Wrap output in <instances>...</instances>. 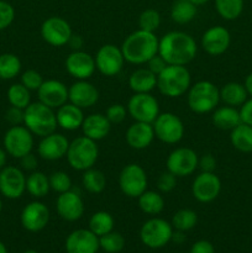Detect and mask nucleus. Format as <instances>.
Masks as SVG:
<instances>
[{"label":"nucleus","mask_w":252,"mask_h":253,"mask_svg":"<svg viewBox=\"0 0 252 253\" xmlns=\"http://www.w3.org/2000/svg\"><path fill=\"white\" fill-rule=\"evenodd\" d=\"M198 46L189 34L183 31H170L166 34L158 43V54L167 64L187 66L197 56Z\"/></svg>","instance_id":"1"},{"label":"nucleus","mask_w":252,"mask_h":253,"mask_svg":"<svg viewBox=\"0 0 252 253\" xmlns=\"http://www.w3.org/2000/svg\"><path fill=\"white\" fill-rule=\"evenodd\" d=\"M160 40L155 32L143 31L138 29L128 35L121 44L124 58L131 64H146L153 56L158 53Z\"/></svg>","instance_id":"2"},{"label":"nucleus","mask_w":252,"mask_h":253,"mask_svg":"<svg viewBox=\"0 0 252 253\" xmlns=\"http://www.w3.org/2000/svg\"><path fill=\"white\" fill-rule=\"evenodd\" d=\"M192 77L185 66L168 64L157 76V88L167 98H179L189 90Z\"/></svg>","instance_id":"3"},{"label":"nucleus","mask_w":252,"mask_h":253,"mask_svg":"<svg viewBox=\"0 0 252 253\" xmlns=\"http://www.w3.org/2000/svg\"><path fill=\"white\" fill-rule=\"evenodd\" d=\"M24 126H26L32 135L44 137L47 135L56 132L58 126L56 113L53 109L48 108L44 104L31 103L24 110Z\"/></svg>","instance_id":"4"},{"label":"nucleus","mask_w":252,"mask_h":253,"mask_svg":"<svg viewBox=\"0 0 252 253\" xmlns=\"http://www.w3.org/2000/svg\"><path fill=\"white\" fill-rule=\"evenodd\" d=\"M187 93L188 106L195 114L211 113L220 103L219 88L209 81L197 82Z\"/></svg>","instance_id":"5"},{"label":"nucleus","mask_w":252,"mask_h":253,"mask_svg":"<svg viewBox=\"0 0 252 253\" xmlns=\"http://www.w3.org/2000/svg\"><path fill=\"white\" fill-rule=\"evenodd\" d=\"M67 161L68 165L73 169L84 170L93 168L99 157V148L95 141L85 137V136H79L74 138L72 142H69L68 151H67Z\"/></svg>","instance_id":"6"},{"label":"nucleus","mask_w":252,"mask_h":253,"mask_svg":"<svg viewBox=\"0 0 252 253\" xmlns=\"http://www.w3.org/2000/svg\"><path fill=\"white\" fill-rule=\"evenodd\" d=\"M173 226L166 220L153 217L147 220L140 230V239L150 249H162L172 240Z\"/></svg>","instance_id":"7"},{"label":"nucleus","mask_w":252,"mask_h":253,"mask_svg":"<svg viewBox=\"0 0 252 253\" xmlns=\"http://www.w3.org/2000/svg\"><path fill=\"white\" fill-rule=\"evenodd\" d=\"M148 179L146 170L140 165L131 163L121 169L119 175V187L127 198L137 199L147 190Z\"/></svg>","instance_id":"8"},{"label":"nucleus","mask_w":252,"mask_h":253,"mask_svg":"<svg viewBox=\"0 0 252 253\" xmlns=\"http://www.w3.org/2000/svg\"><path fill=\"white\" fill-rule=\"evenodd\" d=\"M155 136L163 143L175 145L184 136V124L173 113H160L152 123Z\"/></svg>","instance_id":"9"},{"label":"nucleus","mask_w":252,"mask_h":253,"mask_svg":"<svg viewBox=\"0 0 252 253\" xmlns=\"http://www.w3.org/2000/svg\"><path fill=\"white\" fill-rule=\"evenodd\" d=\"M2 143H4V148L7 155L20 160L25 155L32 152L34 135L26 126H11L5 132Z\"/></svg>","instance_id":"10"},{"label":"nucleus","mask_w":252,"mask_h":253,"mask_svg":"<svg viewBox=\"0 0 252 253\" xmlns=\"http://www.w3.org/2000/svg\"><path fill=\"white\" fill-rule=\"evenodd\" d=\"M127 114L135 121L152 124L160 115L157 99L150 93H135L127 103Z\"/></svg>","instance_id":"11"},{"label":"nucleus","mask_w":252,"mask_h":253,"mask_svg":"<svg viewBox=\"0 0 252 253\" xmlns=\"http://www.w3.org/2000/svg\"><path fill=\"white\" fill-rule=\"evenodd\" d=\"M197 152L189 147H178L169 153L167 158V170L174 174L177 178L188 177L193 174L198 168Z\"/></svg>","instance_id":"12"},{"label":"nucleus","mask_w":252,"mask_h":253,"mask_svg":"<svg viewBox=\"0 0 252 253\" xmlns=\"http://www.w3.org/2000/svg\"><path fill=\"white\" fill-rule=\"evenodd\" d=\"M94 59H95L96 69L105 77L118 76L125 63L121 47L111 43L101 46L96 52Z\"/></svg>","instance_id":"13"},{"label":"nucleus","mask_w":252,"mask_h":253,"mask_svg":"<svg viewBox=\"0 0 252 253\" xmlns=\"http://www.w3.org/2000/svg\"><path fill=\"white\" fill-rule=\"evenodd\" d=\"M73 35L72 27L67 20L59 16H51L41 25V36L44 42L53 47H62L68 44Z\"/></svg>","instance_id":"14"},{"label":"nucleus","mask_w":252,"mask_h":253,"mask_svg":"<svg viewBox=\"0 0 252 253\" xmlns=\"http://www.w3.org/2000/svg\"><path fill=\"white\" fill-rule=\"evenodd\" d=\"M26 190V177L20 168L5 166L0 169V193L6 199H19Z\"/></svg>","instance_id":"15"},{"label":"nucleus","mask_w":252,"mask_h":253,"mask_svg":"<svg viewBox=\"0 0 252 253\" xmlns=\"http://www.w3.org/2000/svg\"><path fill=\"white\" fill-rule=\"evenodd\" d=\"M220 192H221V180L214 172H202L193 180V197L203 204L214 202L219 197Z\"/></svg>","instance_id":"16"},{"label":"nucleus","mask_w":252,"mask_h":253,"mask_svg":"<svg viewBox=\"0 0 252 253\" xmlns=\"http://www.w3.org/2000/svg\"><path fill=\"white\" fill-rule=\"evenodd\" d=\"M49 217H51V214L47 205L36 200V202L29 203L22 209L20 220L25 230L29 232H39L48 225Z\"/></svg>","instance_id":"17"},{"label":"nucleus","mask_w":252,"mask_h":253,"mask_svg":"<svg viewBox=\"0 0 252 253\" xmlns=\"http://www.w3.org/2000/svg\"><path fill=\"white\" fill-rule=\"evenodd\" d=\"M66 69L77 81H88L96 71L95 59L84 51H73L66 59Z\"/></svg>","instance_id":"18"},{"label":"nucleus","mask_w":252,"mask_h":253,"mask_svg":"<svg viewBox=\"0 0 252 253\" xmlns=\"http://www.w3.org/2000/svg\"><path fill=\"white\" fill-rule=\"evenodd\" d=\"M40 103L44 104L51 109H58L59 106L68 103V88L66 84L57 79L43 81L37 90Z\"/></svg>","instance_id":"19"},{"label":"nucleus","mask_w":252,"mask_h":253,"mask_svg":"<svg viewBox=\"0 0 252 253\" xmlns=\"http://www.w3.org/2000/svg\"><path fill=\"white\" fill-rule=\"evenodd\" d=\"M56 210L66 221H77L84 214V202L78 193L71 189L58 195L56 200Z\"/></svg>","instance_id":"20"},{"label":"nucleus","mask_w":252,"mask_h":253,"mask_svg":"<svg viewBox=\"0 0 252 253\" xmlns=\"http://www.w3.org/2000/svg\"><path fill=\"white\" fill-rule=\"evenodd\" d=\"M231 43L229 30L224 26H212L202 36V48L210 56H220L225 53Z\"/></svg>","instance_id":"21"},{"label":"nucleus","mask_w":252,"mask_h":253,"mask_svg":"<svg viewBox=\"0 0 252 253\" xmlns=\"http://www.w3.org/2000/svg\"><path fill=\"white\" fill-rule=\"evenodd\" d=\"M68 147V138L62 133L53 132L42 137L37 147V152L44 161H58L66 157Z\"/></svg>","instance_id":"22"},{"label":"nucleus","mask_w":252,"mask_h":253,"mask_svg":"<svg viewBox=\"0 0 252 253\" xmlns=\"http://www.w3.org/2000/svg\"><path fill=\"white\" fill-rule=\"evenodd\" d=\"M99 249V237L90 230H76L66 240L67 253H96Z\"/></svg>","instance_id":"23"},{"label":"nucleus","mask_w":252,"mask_h":253,"mask_svg":"<svg viewBox=\"0 0 252 253\" xmlns=\"http://www.w3.org/2000/svg\"><path fill=\"white\" fill-rule=\"evenodd\" d=\"M68 100L81 109H88L99 100V90L88 81H77L68 88Z\"/></svg>","instance_id":"24"},{"label":"nucleus","mask_w":252,"mask_h":253,"mask_svg":"<svg viewBox=\"0 0 252 253\" xmlns=\"http://www.w3.org/2000/svg\"><path fill=\"white\" fill-rule=\"evenodd\" d=\"M155 137V130H153L152 124L140 123V121H135L132 125L128 126L125 135L127 145L137 151L147 148L152 143Z\"/></svg>","instance_id":"25"},{"label":"nucleus","mask_w":252,"mask_h":253,"mask_svg":"<svg viewBox=\"0 0 252 253\" xmlns=\"http://www.w3.org/2000/svg\"><path fill=\"white\" fill-rule=\"evenodd\" d=\"M81 128L85 137L96 142V141L104 140L109 135L111 124L103 114H90L84 118Z\"/></svg>","instance_id":"26"},{"label":"nucleus","mask_w":252,"mask_h":253,"mask_svg":"<svg viewBox=\"0 0 252 253\" xmlns=\"http://www.w3.org/2000/svg\"><path fill=\"white\" fill-rule=\"evenodd\" d=\"M56 118L59 127L66 131H76L82 127L85 116L83 114V109L72 103H66L57 109Z\"/></svg>","instance_id":"27"},{"label":"nucleus","mask_w":252,"mask_h":253,"mask_svg":"<svg viewBox=\"0 0 252 253\" xmlns=\"http://www.w3.org/2000/svg\"><path fill=\"white\" fill-rule=\"evenodd\" d=\"M211 121L215 127L224 131H231L241 124V116L240 110H237L234 106H221L216 108L212 113Z\"/></svg>","instance_id":"28"},{"label":"nucleus","mask_w":252,"mask_h":253,"mask_svg":"<svg viewBox=\"0 0 252 253\" xmlns=\"http://www.w3.org/2000/svg\"><path fill=\"white\" fill-rule=\"evenodd\" d=\"M128 85L133 93H151L157 86V76L148 68H138L131 73Z\"/></svg>","instance_id":"29"},{"label":"nucleus","mask_w":252,"mask_h":253,"mask_svg":"<svg viewBox=\"0 0 252 253\" xmlns=\"http://www.w3.org/2000/svg\"><path fill=\"white\" fill-rule=\"evenodd\" d=\"M220 91V101L227 106H241L245 101L247 100L246 89H245L244 84L236 83V82H230V83L222 85Z\"/></svg>","instance_id":"30"},{"label":"nucleus","mask_w":252,"mask_h":253,"mask_svg":"<svg viewBox=\"0 0 252 253\" xmlns=\"http://www.w3.org/2000/svg\"><path fill=\"white\" fill-rule=\"evenodd\" d=\"M198 6L190 0H175L170 9V17L178 25L189 24L197 16Z\"/></svg>","instance_id":"31"},{"label":"nucleus","mask_w":252,"mask_h":253,"mask_svg":"<svg viewBox=\"0 0 252 253\" xmlns=\"http://www.w3.org/2000/svg\"><path fill=\"white\" fill-rule=\"evenodd\" d=\"M26 190L31 197L36 199L44 198L51 190L49 178L43 172L34 170L29 177H26Z\"/></svg>","instance_id":"32"},{"label":"nucleus","mask_w":252,"mask_h":253,"mask_svg":"<svg viewBox=\"0 0 252 253\" xmlns=\"http://www.w3.org/2000/svg\"><path fill=\"white\" fill-rule=\"evenodd\" d=\"M231 145L244 153L252 152V126L241 123L232 128L230 133Z\"/></svg>","instance_id":"33"},{"label":"nucleus","mask_w":252,"mask_h":253,"mask_svg":"<svg viewBox=\"0 0 252 253\" xmlns=\"http://www.w3.org/2000/svg\"><path fill=\"white\" fill-rule=\"evenodd\" d=\"M138 207L145 214L158 215L165 209V199L162 195L153 190H146L137 198Z\"/></svg>","instance_id":"34"},{"label":"nucleus","mask_w":252,"mask_h":253,"mask_svg":"<svg viewBox=\"0 0 252 253\" xmlns=\"http://www.w3.org/2000/svg\"><path fill=\"white\" fill-rule=\"evenodd\" d=\"M82 184L86 192L91 194H100L106 188V177L101 170L89 168L83 172Z\"/></svg>","instance_id":"35"},{"label":"nucleus","mask_w":252,"mask_h":253,"mask_svg":"<svg viewBox=\"0 0 252 253\" xmlns=\"http://www.w3.org/2000/svg\"><path fill=\"white\" fill-rule=\"evenodd\" d=\"M21 61L14 53L0 54V79L10 81L17 77L21 72Z\"/></svg>","instance_id":"36"},{"label":"nucleus","mask_w":252,"mask_h":253,"mask_svg":"<svg viewBox=\"0 0 252 253\" xmlns=\"http://www.w3.org/2000/svg\"><path fill=\"white\" fill-rule=\"evenodd\" d=\"M114 229V217L106 211H96L91 215L89 220V230L96 236L100 237L103 235L109 234Z\"/></svg>","instance_id":"37"},{"label":"nucleus","mask_w":252,"mask_h":253,"mask_svg":"<svg viewBox=\"0 0 252 253\" xmlns=\"http://www.w3.org/2000/svg\"><path fill=\"white\" fill-rule=\"evenodd\" d=\"M244 0H215L216 12L227 21H232L240 17L244 11Z\"/></svg>","instance_id":"38"},{"label":"nucleus","mask_w":252,"mask_h":253,"mask_svg":"<svg viewBox=\"0 0 252 253\" xmlns=\"http://www.w3.org/2000/svg\"><path fill=\"white\" fill-rule=\"evenodd\" d=\"M7 100L11 106L25 110L31 104V91L21 83L12 84L7 89Z\"/></svg>","instance_id":"39"},{"label":"nucleus","mask_w":252,"mask_h":253,"mask_svg":"<svg viewBox=\"0 0 252 253\" xmlns=\"http://www.w3.org/2000/svg\"><path fill=\"white\" fill-rule=\"evenodd\" d=\"M198 222V215L192 209H180L173 215L172 226L173 229L179 230V231H189L193 227H195Z\"/></svg>","instance_id":"40"},{"label":"nucleus","mask_w":252,"mask_h":253,"mask_svg":"<svg viewBox=\"0 0 252 253\" xmlns=\"http://www.w3.org/2000/svg\"><path fill=\"white\" fill-rule=\"evenodd\" d=\"M99 246L106 253H119L125 247V239L120 232L111 231L99 237Z\"/></svg>","instance_id":"41"},{"label":"nucleus","mask_w":252,"mask_h":253,"mask_svg":"<svg viewBox=\"0 0 252 253\" xmlns=\"http://www.w3.org/2000/svg\"><path fill=\"white\" fill-rule=\"evenodd\" d=\"M161 25V15L155 9H146L141 12L138 17V26L141 30L148 32H155Z\"/></svg>","instance_id":"42"},{"label":"nucleus","mask_w":252,"mask_h":253,"mask_svg":"<svg viewBox=\"0 0 252 253\" xmlns=\"http://www.w3.org/2000/svg\"><path fill=\"white\" fill-rule=\"evenodd\" d=\"M49 185L53 192L62 194L64 192H68L72 189V179L66 172L57 170L49 175Z\"/></svg>","instance_id":"43"},{"label":"nucleus","mask_w":252,"mask_h":253,"mask_svg":"<svg viewBox=\"0 0 252 253\" xmlns=\"http://www.w3.org/2000/svg\"><path fill=\"white\" fill-rule=\"evenodd\" d=\"M43 83L41 74L35 69H27L21 74V84L30 91H37Z\"/></svg>","instance_id":"44"},{"label":"nucleus","mask_w":252,"mask_h":253,"mask_svg":"<svg viewBox=\"0 0 252 253\" xmlns=\"http://www.w3.org/2000/svg\"><path fill=\"white\" fill-rule=\"evenodd\" d=\"M15 19V10L6 0H0V31L7 29Z\"/></svg>","instance_id":"45"},{"label":"nucleus","mask_w":252,"mask_h":253,"mask_svg":"<svg viewBox=\"0 0 252 253\" xmlns=\"http://www.w3.org/2000/svg\"><path fill=\"white\" fill-rule=\"evenodd\" d=\"M127 115V108L123 104H113L106 109L105 116L110 124H121Z\"/></svg>","instance_id":"46"},{"label":"nucleus","mask_w":252,"mask_h":253,"mask_svg":"<svg viewBox=\"0 0 252 253\" xmlns=\"http://www.w3.org/2000/svg\"><path fill=\"white\" fill-rule=\"evenodd\" d=\"M177 185V177L170 172H163L157 179V188L161 193H169Z\"/></svg>","instance_id":"47"},{"label":"nucleus","mask_w":252,"mask_h":253,"mask_svg":"<svg viewBox=\"0 0 252 253\" xmlns=\"http://www.w3.org/2000/svg\"><path fill=\"white\" fill-rule=\"evenodd\" d=\"M5 119L11 126L24 125V109L10 106L5 113Z\"/></svg>","instance_id":"48"},{"label":"nucleus","mask_w":252,"mask_h":253,"mask_svg":"<svg viewBox=\"0 0 252 253\" xmlns=\"http://www.w3.org/2000/svg\"><path fill=\"white\" fill-rule=\"evenodd\" d=\"M198 168H200L202 172H209L212 173L216 168V160L214 158V156L207 153V155H203L199 158V162H198Z\"/></svg>","instance_id":"49"},{"label":"nucleus","mask_w":252,"mask_h":253,"mask_svg":"<svg viewBox=\"0 0 252 253\" xmlns=\"http://www.w3.org/2000/svg\"><path fill=\"white\" fill-rule=\"evenodd\" d=\"M146 64H147V68L150 69L153 74H156V76L162 73L163 69L168 66V64L166 63L165 59H163L158 53L156 54V56H153Z\"/></svg>","instance_id":"50"},{"label":"nucleus","mask_w":252,"mask_h":253,"mask_svg":"<svg viewBox=\"0 0 252 253\" xmlns=\"http://www.w3.org/2000/svg\"><path fill=\"white\" fill-rule=\"evenodd\" d=\"M20 166L24 170H27V172H34V170L37 169V166H39V161H37L36 156L32 152L27 153L24 157L20 158Z\"/></svg>","instance_id":"51"},{"label":"nucleus","mask_w":252,"mask_h":253,"mask_svg":"<svg viewBox=\"0 0 252 253\" xmlns=\"http://www.w3.org/2000/svg\"><path fill=\"white\" fill-rule=\"evenodd\" d=\"M240 116H241V123L252 126V98L242 104L240 108Z\"/></svg>","instance_id":"52"},{"label":"nucleus","mask_w":252,"mask_h":253,"mask_svg":"<svg viewBox=\"0 0 252 253\" xmlns=\"http://www.w3.org/2000/svg\"><path fill=\"white\" fill-rule=\"evenodd\" d=\"M190 253H215V249L211 242L207 241V240H200V241L193 244Z\"/></svg>","instance_id":"53"},{"label":"nucleus","mask_w":252,"mask_h":253,"mask_svg":"<svg viewBox=\"0 0 252 253\" xmlns=\"http://www.w3.org/2000/svg\"><path fill=\"white\" fill-rule=\"evenodd\" d=\"M83 37L79 36V35H72V37L68 41V46L71 47L73 51H81L82 47H83Z\"/></svg>","instance_id":"54"},{"label":"nucleus","mask_w":252,"mask_h":253,"mask_svg":"<svg viewBox=\"0 0 252 253\" xmlns=\"http://www.w3.org/2000/svg\"><path fill=\"white\" fill-rule=\"evenodd\" d=\"M185 240H187V237H185V232L184 231H179V230H175V231H173L172 240H170V241H173V242H175V244L180 245V244H183Z\"/></svg>","instance_id":"55"},{"label":"nucleus","mask_w":252,"mask_h":253,"mask_svg":"<svg viewBox=\"0 0 252 253\" xmlns=\"http://www.w3.org/2000/svg\"><path fill=\"white\" fill-rule=\"evenodd\" d=\"M244 85H245V89H246L247 94L252 98V73H250L249 76L246 77Z\"/></svg>","instance_id":"56"},{"label":"nucleus","mask_w":252,"mask_h":253,"mask_svg":"<svg viewBox=\"0 0 252 253\" xmlns=\"http://www.w3.org/2000/svg\"><path fill=\"white\" fill-rule=\"evenodd\" d=\"M6 160H7V152L5 151V148L0 147V169L6 166Z\"/></svg>","instance_id":"57"},{"label":"nucleus","mask_w":252,"mask_h":253,"mask_svg":"<svg viewBox=\"0 0 252 253\" xmlns=\"http://www.w3.org/2000/svg\"><path fill=\"white\" fill-rule=\"evenodd\" d=\"M190 1H192L193 4L197 5V6H199V5H204L205 2H208L209 0H190Z\"/></svg>","instance_id":"58"},{"label":"nucleus","mask_w":252,"mask_h":253,"mask_svg":"<svg viewBox=\"0 0 252 253\" xmlns=\"http://www.w3.org/2000/svg\"><path fill=\"white\" fill-rule=\"evenodd\" d=\"M0 253H7L6 246H5L1 241H0Z\"/></svg>","instance_id":"59"},{"label":"nucleus","mask_w":252,"mask_h":253,"mask_svg":"<svg viewBox=\"0 0 252 253\" xmlns=\"http://www.w3.org/2000/svg\"><path fill=\"white\" fill-rule=\"evenodd\" d=\"M24 253H39V252L35 251V250H26Z\"/></svg>","instance_id":"60"},{"label":"nucleus","mask_w":252,"mask_h":253,"mask_svg":"<svg viewBox=\"0 0 252 253\" xmlns=\"http://www.w3.org/2000/svg\"><path fill=\"white\" fill-rule=\"evenodd\" d=\"M1 210H2V202L1 199H0V212H1Z\"/></svg>","instance_id":"61"}]
</instances>
